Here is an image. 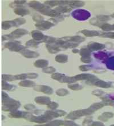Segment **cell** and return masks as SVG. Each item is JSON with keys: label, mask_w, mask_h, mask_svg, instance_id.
Returning a JSON list of instances; mask_svg holds the SVG:
<instances>
[{"label": "cell", "mask_w": 114, "mask_h": 126, "mask_svg": "<svg viewBox=\"0 0 114 126\" xmlns=\"http://www.w3.org/2000/svg\"><path fill=\"white\" fill-rule=\"evenodd\" d=\"M65 77V75L62 74L58 73H53L51 75V78L57 80L58 81H59V82H61L62 80H63V79L64 77Z\"/></svg>", "instance_id": "1f68e13d"}, {"label": "cell", "mask_w": 114, "mask_h": 126, "mask_svg": "<svg viewBox=\"0 0 114 126\" xmlns=\"http://www.w3.org/2000/svg\"><path fill=\"white\" fill-rule=\"evenodd\" d=\"M80 55L81 56H86V55H91V51L88 48H82L80 51Z\"/></svg>", "instance_id": "f35d334b"}, {"label": "cell", "mask_w": 114, "mask_h": 126, "mask_svg": "<svg viewBox=\"0 0 114 126\" xmlns=\"http://www.w3.org/2000/svg\"><path fill=\"white\" fill-rule=\"evenodd\" d=\"M5 47L6 48H8L12 51H16L19 52L21 51L22 50L25 49V47L22 45L21 43L18 41H10L8 43H6L5 45Z\"/></svg>", "instance_id": "3957f363"}, {"label": "cell", "mask_w": 114, "mask_h": 126, "mask_svg": "<svg viewBox=\"0 0 114 126\" xmlns=\"http://www.w3.org/2000/svg\"><path fill=\"white\" fill-rule=\"evenodd\" d=\"M108 66L110 67V69H114V58H110Z\"/></svg>", "instance_id": "681fc988"}, {"label": "cell", "mask_w": 114, "mask_h": 126, "mask_svg": "<svg viewBox=\"0 0 114 126\" xmlns=\"http://www.w3.org/2000/svg\"><path fill=\"white\" fill-rule=\"evenodd\" d=\"M100 37L104 38H110L114 39V32H103L100 33Z\"/></svg>", "instance_id": "8d00e7d4"}, {"label": "cell", "mask_w": 114, "mask_h": 126, "mask_svg": "<svg viewBox=\"0 0 114 126\" xmlns=\"http://www.w3.org/2000/svg\"><path fill=\"white\" fill-rule=\"evenodd\" d=\"M97 18L98 19H99V21H100L101 22H106V21H107L110 19V17L108 16H98L97 17Z\"/></svg>", "instance_id": "ee69618b"}, {"label": "cell", "mask_w": 114, "mask_h": 126, "mask_svg": "<svg viewBox=\"0 0 114 126\" xmlns=\"http://www.w3.org/2000/svg\"><path fill=\"white\" fill-rule=\"evenodd\" d=\"M71 10L72 9L70 7H68L67 6H60L55 8V10H56L59 14L70 12Z\"/></svg>", "instance_id": "83f0119b"}, {"label": "cell", "mask_w": 114, "mask_h": 126, "mask_svg": "<svg viewBox=\"0 0 114 126\" xmlns=\"http://www.w3.org/2000/svg\"><path fill=\"white\" fill-rule=\"evenodd\" d=\"M21 106V104H15V105H3L2 106V110L4 111H13L17 110Z\"/></svg>", "instance_id": "d4e9b609"}, {"label": "cell", "mask_w": 114, "mask_h": 126, "mask_svg": "<svg viewBox=\"0 0 114 126\" xmlns=\"http://www.w3.org/2000/svg\"><path fill=\"white\" fill-rule=\"evenodd\" d=\"M100 28L103 30V31L108 32L110 31H113L114 30V24L110 25L108 23H104L100 26Z\"/></svg>", "instance_id": "f546056e"}, {"label": "cell", "mask_w": 114, "mask_h": 126, "mask_svg": "<svg viewBox=\"0 0 114 126\" xmlns=\"http://www.w3.org/2000/svg\"><path fill=\"white\" fill-rule=\"evenodd\" d=\"M81 61L85 63H89L91 62L92 58L91 55H86V56H82L81 57Z\"/></svg>", "instance_id": "ab89813d"}, {"label": "cell", "mask_w": 114, "mask_h": 126, "mask_svg": "<svg viewBox=\"0 0 114 126\" xmlns=\"http://www.w3.org/2000/svg\"><path fill=\"white\" fill-rule=\"evenodd\" d=\"M28 34V32L26 30L23 29H18L12 32L10 34L5 35L2 36V39L3 41L10 40V39H14L15 38H18L22 37V36L26 35Z\"/></svg>", "instance_id": "7a4b0ae2"}, {"label": "cell", "mask_w": 114, "mask_h": 126, "mask_svg": "<svg viewBox=\"0 0 114 126\" xmlns=\"http://www.w3.org/2000/svg\"><path fill=\"white\" fill-rule=\"evenodd\" d=\"M38 75L36 73H28L27 74V77L28 78H30V79H35L37 78Z\"/></svg>", "instance_id": "c3c4849f"}, {"label": "cell", "mask_w": 114, "mask_h": 126, "mask_svg": "<svg viewBox=\"0 0 114 126\" xmlns=\"http://www.w3.org/2000/svg\"><path fill=\"white\" fill-rule=\"evenodd\" d=\"M68 3H69V1H46L45 2V5L50 6V7L68 5Z\"/></svg>", "instance_id": "7c38bea8"}, {"label": "cell", "mask_w": 114, "mask_h": 126, "mask_svg": "<svg viewBox=\"0 0 114 126\" xmlns=\"http://www.w3.org/2000/svg\"><path fill=\"white\" fill-rule=\"evenodd\" d=\"M105 48V45L103 44L97 42H91L88 44L87 48L90 51H97L102 50Z\"/></svg>", "instance_id": "9a60e30c"}, {"label": "cell", "mask_w": 114, "mask_h": 126, "mask_svg": "<svg viewBox=\"0 0 114 126\" xmlns=\"http://www.w3.org/2000/svg\"><path fill=\"white\" fill-rule=\"evenodd\" d=\"M29 5L30 7H31V8H33L34 9L37 10V11H38L40 13L41 12H42L43 10H45V9L47 8L49 6L48 5L43 4V3H41L37 1H31L29 3Z\"/></svg>", "instance_id": "52a82bcc"}, {"label": "cell", "mask_w": 114, "mask_h": 126, "mask_svg": "<svg viewBox=\"0 0 114 126\" xmlns=\"http://www.w3.org/2000/svg\"><path fill=\"white\" fill-rule=\"evenodd\" d=\"M66 114V112L62 110H55V111H53L52 110H50V111H47L45 112V114H43V115L46 117V118H48L49 120H51L52 119L54 118H58V117L59 116H64Z\"/></svg>", "instance_id": "5b68a950"}, {"label": "cell", "mask_w": 114, "mask_h": 126, "mask_svg": "<svg viewBox=\"0 0 114 126\" xmlns=\"http://www.w3.org/2000/svg\"><path fill=\"white\" fill-rule=\"evenodd\" d=\"M40 43L41 42L34 40V39H32V40L28 41L26 43V46L28 47H37Z\"/></svg>", "instance_id": "d590c367"}, {"label": "cell", "mask_w": 114, "mask_h": 126, "mask_svg": "<svg viewBox=\"0 0 114 126\" xmlns=\"http://www.w3.org/2000/svg\"><path fill=\"white\" fill-rule=\"evenodd\" d=\"M14 76L15 80H23L26 78H28L27 74H21L14 75Z\"/></svg>", "instance_id": "f6af8a7d"}, {"label": "cell", "mask_w": 114, "mask_h": 126, "mask_svg": "<svg viewBox=\"0 0 114 126\" xmlns=\"http://www.w3.org/2000/svg\"><path fill=\"white\" fill-rule=\"evenodd\" d=\"M79 69L82 71H87L91 69V67L88 65H82L79 66Z\"/></svg>", "instance_id": "bcb514c9"}, {"label": "cell", "mask_w": 114, "mask_h": 126, "mask_svg": "<svg viewBox=\"0 0 114 126\" xmlns=\"http://www.w3.org/2000/svg\"><path fill=\"white\" fill-rule=\"evenodd\" d=\"M92 126H104V124L103 123H100V122H95L92 124Z\"/></svg>", "instance_id": "11a10c76"}, {"label": "cell", "mask_w": 114, "mask_h": 126, "mask_svg": "<svg viewBox=\"0 0 114 126\" xmlns=\"http://www.w3.org/2000/svg\"><path fill=\"white\" fill-rule=\"evenodd\" d=\"M29 120L30 122H34V123H39V124L46 123V122L49 121L48 119L46 118L43 115H41V116H33Z\"/></svg>", "instance_id": "2e32d148"}, {"label": "cell", "mask_w": 114, "mask_h": 126, "mask_svg": "<svg viewBox=\"0 0 114 126\" xmlns=\"http://www.w3.org/2000/svg\"><path fill=\"white\" fill-rule=\"evenodd\" d=\"M92 94L94 95H96V96H100L101 95H102L103 94V92L101 90H95L94 91Z\"/></svg>", "instance_id": "816d5d0a"}, {"label": "cell", "mask_w": 114, "mask_h": 126, "mask_svg": "<svg viewBox=\"0 0 114 126\" xmlns=\"http://www.w3.org/2000/svg\"><path fill=\"white\" fill-rule=\"evenodd\" d=\"M105 105V104L102 101V102H100V103H94L93 104L90 106V108L93 110L94 111L98 110L101 109V108L103 107Z\"/></svg>", "instance_id": "4dcf8cb0"}, {"label": "cell", "mask_w": 114, "mask_h": 126, "mask_svg": "<svg viewBox=\"0 0 114 126\" xmlns=\"http://www.w3.org/2000/svg\"><path fill=\"white\" fill-rule=\"evenodd\" d=\"M68 87L70 89L73 90L77 91V90H80L83 89V86H82L79 84H69L68 85Z\"/></svg>", "instance_id": "e575fe53"}, {"label": "cell", "mask_w": 114, "mask_h": 126, "mask_svg": "<svg viewBox=\"0 0 114 126\" xmlns=\"http://www.w3.org/2000/svg\"><path fill=\"white\" fill-rule=\"evenodd\" d=\"M79 52V50L78 49H74L73 50V53H78Z\"/></svg>", "instance_id": "9f6ffc18"}, {"label": "cell", "mask_w": 114, "mask_h": 126, "mask_svg": "<svg viewBox=\"0 0 114 126\" xmlns=\"http://www.w3.org/2000/svg\"><path fill=\"white\" fill-rule=\"evenodd\" d=\"M93 84L98 86V87L104 88V89L112 87V83L111 82H106L104 81L99 80V79L97 80H96Z\"/></svg>", "instance_id": "ffe728a7"}, {"label": "cell", "mask_w": 114, "mask_h": 126, "mask_svg": "<svg viewBox=\"0 0 114 126\" xmlns=\"http://www.w3.org/2000/svg\"><path fill=\"white\" fill-rule=\"evenodd\" d=\"M49 62L45 59H38L34 62V65L38 68H45L48 65Z\"/></svg>", "instance_id": "603a6c76"}, {"label": "cell", "mask_w": 114, "mask_h": 126, "mask_svg": "<svg viewBox=\"0 0 114 126\" xmlns=\"http://www.w3.org/2000/svg\"><path fill=\"white\" fill-rule=\"evenodd\" d=\"M63 40L68 41V42L75 43V44H78L79 43L83 42L85 40V38L81 36L76 35V36H72V37H65L62 38Z\"/></svg>", "instance_id": "30bf717a"}, {"label": "cell", "mask_w": 114, "mask_h": 126, "mask_svg": "<svg viewBox=\"0 0 114 126\" xmlns=\"http://www.w3.org/2000/svg\"><path fill=\"white\" fill-rule=\"evenodd\" d=\"M32 36L34 40L38 41V42H43V41L46 37V35H43L42 32L38 30H33L32 32Z\"/></svg>", "instance_id": "4fadbf2b"}, {"label": "cell", "mask_w": 114, "mask_h": 126, "mask_svg": "<svg viewBox=\"0 0 114 126\" xmlns=\"http://www.w3.org/2000/svg\"><path fill=\"white\" fill-rule=\"evenodd\" d=\"M59 107V104L54 102H50L48 104V107L49 109L52 110H55Z\"/></svg>", "instance_id": "60d3db41"}, {"label": "cell", "mask_w": 114, "mask_h": 126, "mask_svg": "<svg viewBox=\"0 0 114 126\" xmlns=\"http://www.w3.org/2000/svg\"><path fill=\"white\" fill-rule=\"evenodd\" d=\"M19 85L22 87H32L35 86V83L30 80H23L19 83Z\"/></svg>", "instance_id": "f1b7e54d"}, {"label": "cell", "mask_w": 114, "mask_h": 126, "mask_svg": "<svg viewBox=\"0 0 114 126\" xmlns=\"http://www.w3.org/2000/svg\"><path fill=\"white\" fill-rule=\"evenodd\" d=\"M54 24L52 22H50L49 21H42L41 22L37 23L35 25V27H37L38 29L42 30H48L49 29L51 28V27L54 26Z\"/></svg>", "instance_id": "8fae6325"}, {"label": "cell", "mask_w": 114, "mask_h": 126, "mask_svg": "<svg viewBox=\"0 0 114 126\" xmlns=\"http://www.w3.org/2000/svg\"><path fill=\"white\" fill-rule=\"evenodd\" d=\"M33 116V115L31 113L17 110L11 111V112L9 115V116L12 118H25L29 120H30Z\"/></svg>", "instance_id": "277c9868"}, {"label": "cell", "mask_w": 114, "mask_h": 126, "mask_svg": "<svg viewBox=\"0 0 114 126\" xmlns=\"http://www.w3.org/2000/svg\"><path fill=\"white\" fill-rule=\"evenodd\" d=\"M94 111L93 109L89 107L88 109H84V110H80L74 111L73 112H70L69 114L67 115L66 116V119H70V120H75L78 119L80 118L81 117L86 116V115H89L94 113Z\"/></svg>", "instance_id": "6da1fadb"}, {"label": "cell", "mask_w": 114, "mask_h": 126, "mask_svg": "<svg viewBox=\"0 0 114 126\" xmlns=\"http://www.w3.org/2000/svg\"><path fill=\"white\" fill-rule=\"evenodd\" d=\"M54 44L57 45L59 47H62L63 48H65V49H67V48H74L78 46V44L63 40L62 38L57 39V41H55Z\"/></svg>", "instance_id": "8992f818"}, {"label": "cell", "mask_w": 114, "mask_h": 126, "mask_svg": "<svg viewBox=\"0 0 114 126\" xmlns=\"http://www.w3.org/2000/svg\"><path fill=\"white\" fill-rule=\"evenodd\" d=\"M14 13L21 16H25L30 13L29 10L24 8H17L14 9Z\"/></svg>", "instance_id": "44dd1931"}, {"label": "cell", "mask_w": 114, "mask_h": 126, "mask_svg": "<svg viewBox=\"0 0 114 126\" xmlns=\"http://www.w3.org/2000/svg\"><path fill=\"white\" fill-rule=\"evenodd\" d=\"M84 36L86 37H95V36L100 35V34L99 32L97 31H94V30H83L81 32Z\"/></svg>", "instance_id": "cb8c5ba5"}, {"label": "cell", "mask_w": 114, "mask_h": 126, "mask_svg": "<svg viewBox=\"0 0 114 126\" xmlns=\"http://www.w3.org/2000/svg\"><path fill=\"white\" fill-rule=\"evenodd\" d=\"M44 126H77V125L71 121H64V120H57L50 122Z\"/></svg>", "instance_id": "ba28073f"}, {"label": "cell", "mask_w": 114, "mask_h": 126, "mask_svg": "<svg viewBox=\"0 0 114 126\" xmlns=\"http://www.w3.org/2000/svg\"><path fill=\"white\" fill-rule=\"evenodd\" d=\"M13 86L8 83L6 82V81L3 80L2 82V88L4 90L11 91L13 89Z\"/></svg>", "instance_id": "d6a6232c"}, {"label": "cell", "mask_w": 114, "mask_h": 126, "mask_svg": "<svg viewBox=\"0 0 114 126\" xmlns=\"http://www.w3.org/2000/svg\"><path fill=\"white\" fill-rule=\"evenodd\" d=\"M35 102L39 104H48L51 102V99L48 96H38L35 98Z\"/></svg>", "instance_id": "ac0fdd59"}, {"label": "cell", "mask_w": 114, "mask_h": 126, "mask_svg": "<svg viewBox=\"0 0 114 126\" xmlns=\"http://www.w3.org/2000/svg\"><path fill=\"white\" fill-rule=\"evenodd\" d=\"M56 62L61 63H66L68 61V56L65 54H59L57 55L55 58Z\"/></svg>", "instance_id": "484cf974"}, {"label": "cell", "mask_w": 114, "mask_h": 126, "mask_svg": "<svg viewBox=\"0 0 114 126\" xmlns=\"http://www.w3.org/2000/svg\"><path fill=\"white\" fill-rule=\"evenodd\" d=\"M111 16H112V17H114V14H113V15H112Z\"/></svg>", "instance_id": "6f0895ef"}, {"label": "cell", "mask_w": 114, "mask_h": 126, "mask_svg": "<svg viewBox=\"0 0 114 126\" xmlns=\"http://www.w3.org/2000/svg\"><path fill=\"white\" fill-rule=\"evenodd\" d=\"M56 94L57 95L60 96H64L66 95H67L69 94V92L68 90H67L66 89H58L56 91Z\"/></svg>", "instance_id": "836d02e7"}, {"label": "cell", "mask_w": 114, "mask_h": 126, "mask_svg": "<svg viewBox=\"0 0 114 126\" xmlns=\"http://www.w3.org/2000/svg\"><path fill=\"white\" fill-rule=\"evenodd\" d=\"M26 1H14V3H15L16 5H21L24 4V3H26Z\"/></svg>", "instance_id": "f5cc1de1"}, {"label": "cell", "mask_w": 114, "mask_h": 126, "mask_svg": "<svg viewBox=\"0 0 114 126\" xmlns=\"http://www.w3.org/2000/svg\"><path fill=\"white\" fill-rule=\"evenodd\" d=\"M42 71L47 74H53L56 71V69L53 67H46L43 68Z\"/></svg>", "instance_id": "74e56055"}, {"label": "cell", "mask_w": 114, "mask_h": 126, "mask_svg": "<svg viewBox=\"0 0 114 126\" xmlns=\"http://www.w3.org/2000/svg\"><path fill=\"white\" fill-rule=\"evenodd\" d=\"M24 108L28 110H32L35 109V106L32 104H28L24 106Z\"/></svg>", "instance_id": "7dc6e473"}, {"label": "cell", "mask_w": 114, "mask_h": 126, "mask_svg": "<svg viewBox=\"0 0 114 126\" xmlns=\"http://www.w3.org/2000/svg\"><path fill=\"white\" fill-rule=\"evenodd\" d=\"M20 53L23 56L27 58H37L39 56V53L35 51H33L28 49H23L20 51Z\"/></svg>", "instance_id": "5bb4252c"}, {"label": "cell", "mask_w": 114, "mask_h": 126, "mask_svg": "<svg viewBox=\"0 0 114 126\" xmlns=\"http://www.w3.org/2000/svg\"><path fill=\"white\" fill-rule=\"evenodd\" d=\"M17 23L15 19L13 21H5L2 23V28L3 30H8L13 27H17Z\"/></svg>", "instance_id": "e0dca14e"}, {"label": "cell", "mask_w": 114, "mask_h": 126, "mask_svg": "<svg viewBox=\"0 0 114 126\" xmlns=\"http://www.w3.org/2000/svg\"><path fill=\"white\" fill-rule=\"evenodd\" d=\"M92 122V118H87L83 122V125H88Z\"/></svg>", "instance_id": "f907efd6"}, {"label": "cell", "mask_w": 114, "mask_h": 126, "mask_svg": "<svg viewBox=\"0 0 114 126\" xmlns=\"http://www.w3.org/2000/svg\"><path fill=\"white\" fill-rule=\"evenodd\" d=\"M2 100H3V99H7V98H8L9 97V95L7 94L6 93H5V92H2Z\"/></svg>", "instance_id": "db71d44e"}, {"label": "cell", "mask_w": 114, "mask_h": 126, "mask_svg": "<svg viewBox=\"0 0 114 126\" xmlns=\"http://www.w3.org/2000/svg\"><path fill=\"white\" fill-rule=\"evenodd\" d=\"M34 89L37 91L42 92V93L48 95H51L53 93V89H52L51 87H50L49 86H35V87H34Z\"/></svg>", "instance_id": "9c48e42d"}, {"label": "cell", "mask_w": 114, "mask_h": 126, "mask_svg": "<svg viewBox=\"0 0 114 126\" xmlns=\"http://www.w3.org/2000/svg\"><path fill=\"white\" fill-rule=\"evenodd\" d=\"M46 47L49 53L51 54H55L57 53L58 52L60 51L61 49L59 46H58L57 45L55 44H46Z\"/></svg>", "instance_id": "d6986e66"}, {"label": "cell", "mask_w": 114, "mask_h": 126, "mask_svg": "<svg viewBox=\"0 0 114 126\" xmlns=\"http://www.w3.org/2000/svg\"><path fill=\"white\" fill-rule=\"evenodd\" d=\"M85 3L82 1H69L68 6L71 8H81L84 6Z\"/></svg>", "instance_id": "7402d4cb"}, {"label": "cell", "mask_w": 114, "mask_h": 126, "mask_svg": "<svg viewBox=\"0 0 114 126\" xmlns=\"http://www.w3.org/2000/svg\"><path fill=\"white\" fill-rule=\"evenodd\" d=\"M33 19L37 23L41 22L44 20L43 17L41 15H39V14H35V15L33 16Z\"/></svg>", "instance_id": "b9f144b4"}, {"label": "cell", "mask_w": 114, "mask_h": 126, "mask_svg": "<svg viewBox=\"0 0 114 126\" xmlns=\"http://www.w3.org/2000/svg\"><path fill=\"white\" fill-rule=\"evenodd\" d=\"M2 77L3 80L6 81H6H13L15 80V79H14V76H13V75L3 74Z\"/></svg>", "instance_id": "7bdbcfd3"}, {"label": "cell", "mask_w": 114, "mask_h": 126, "mask_svg": "<svg viewBox=\"0 0 114 126\" xmlns=\"http://www.w3.org/2000/svg\"><path fill=\"white\" fill-rule=\"evenodd\" d=\"M114 116V114L112 112H104L98 117V119L99 120H102V121L106 122L110 118H112Z\"/></svg>", "instance_id": "4316f807"}]
</instances>
